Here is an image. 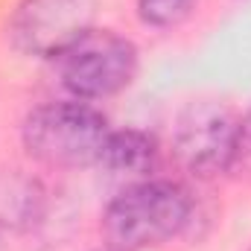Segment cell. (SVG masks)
<instances>
[{"label": "cell", "instance_id": "obj_1", "mask_svg": "<svg viewBox=\"0 0 251 251\" xmlns=\"http://www.w3.org/2000/svg\"><path fill=\"white\" fill-rule=\"evenodd\" d=\"M193 199L181 184L149 178L123 187L105 207L100 231L105 246L120 251H146L176 240L190 225Z\"/></svg>", "mask_w": 251, "mask_h": 251}, {"label": "cell", "instance_id": "obj_2", "mask_svg": "<svg viewBox=\"0 0 251 251\" xmlns=\"http://www.w3.org/2000/svg\"><path fill=\"white\" fill-rule=\"evenodd\" d=\"M108 134V117L82 100L35 105L21 123V143L26 155L56 170L97 167Z\"/></svg>", "mask_w": 251, "mask_h": 251}, {"label": "cell", "instance_id": "obj_3", "mask_svg": "<svg viewBox=\"0 0 251 251\" xmlns=\"http://www.w3.org/2000/svg\"><path fill=\"white\" fill-rule=\"evenodd\" d=\"M62 88L82 102L108 100L126 91L134 76L140 53L131 38L114 29H88L79 41H73L62 56L53 59Z\"/></svg>", "mask_w": 251, "mask_h": 251}, {"label": "cell", "instance_id": "obj_4", "mask_svg": "<svg viewBox=\"0 0 251 251\" xmlns=\"http://www.w3.org/2000/svg\"><path fill=\"white\" fill-rule=\"evenodd\" d=\"M100 0H21L12 9L6 35L21 56L53 62L94 29Z\"/></svg>", "mask_w": 251, "mask_h": 251}, {"label": "cell", "instance_id": "obj_5", "mask_svg": "<svg viewBox=\"0 0 251 251\" xmlns=\"http://www.w3.org/2000/svg\"><path fill=\"white\" fill-rule=\"evenodd\" d=\"M237 117L216 100L187 102L173 126V152L193 178L210 181L231 170Z\"/></svg>", "mask_w": 251, "mask_h": 251}, {"label": "cell", "instance_id": "obj_6", "mask_svg": "<svg viewBox=\"0 0 251 251\" xmlns=\"http://www.w3.org/2000/svg\"><path fill=\"white\" fill-rule=\"evenodd\" d=\"M158 158H161V149L149 131H140V128H117L114 131L111 128L97 167L108 178L123 181L128 187V184L155 178Z\"/></svg>", "mask_w": 251, "mask_h": 251}, {"label": "cell", "instance_id": "obj_7", "mask_svg": "<svg viewBox=\"0 0 251 251\" xmlns=\"http://www.w3.org/2000/svg\"><path fill=\"white\" fill-rule=\"evenodd\" d=\"M44 207L38 181L24 176H0V228H26Z\"/></svg>", "mask_w": 251, "mask_h": 251}, {"label": "cell", "instance_id": "obj_8", "mask_svg": "<svg viewBox=\"0 0 251 251\" xmlns=\"http://www.w3.org/2000/svg\"><path fill=\"white\" fill-rule=\"evenodd\" d=\"M199 0H134L137 18L149 29H176L196 12Z\"/></svg>", "mask_w": 251, "mask_h": 251}, {"label": "cell", "instance_id": "obj_9", "mask_svg": "<svg viewBox=\"0 0 251 251\" xmlns=\"http://www.w3.org/2000/svg\"><path fill=\"white\" fill-rule=\"evenodd\" d=\"M228 173L234 178H251V108L243 120H237V143H234V158Z\"/></svg>", "mask_w": 251, "mask_h": 251}, {"label": "cell", "instance_id": "obj_10", "mask_svg": "<svg viewBox=\"0 0 251 251\" xmlns=\"http://www.w3.org/2000/svg\"><path fill=\"white\" fill-rule=\"evenodd\" d=\"M97 251H120V249H114V246H105V249H97Z\"/></svg>", "mask_w": 251, "mask_h": 251}]
</instances>
